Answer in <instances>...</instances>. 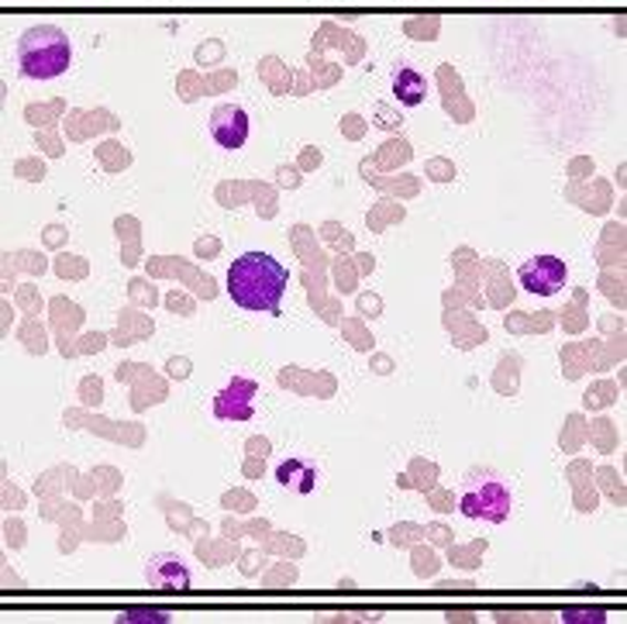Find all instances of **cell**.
Returning a JSON list of instances; mask_svg holds the SVG:
<instances>
[{"mask_svg":"<svg viewBox=\"0 0 627 624\" xmlns=\"http://www.w3.org/2000/svg\"><path fill=\"white\" fill-rule=\"evenodd\" d=\"M287 266L269 252H245L227 269V294L252 315H279L287 297Z\"/></svg>","mask_w":627,"mask_h":624,"instance_id":"cell-1","label":"cell"},{"mask_svg":"<svg viewBox=\"0 0 627 624\" xmlns=\"http://www.w3.org/2000/svg\"><path fill=\"white\" fill-rule=\"evenodd\" d=\"M73 63V45L63 28L39 24L18 39V70L24 80H55Z\"/></svg>","mask_w":627,"mask_h":624,"instance_id":"cell-2","label":"cell"},{"mask_svg":"<svg viewBox=\"0 0 627 624\" xmlns=\"http://www.w3.org/2000/svg\"><path fill=\"white\" fill-rule=\"evenodd\" d=\"M459 510L469 521L503 525L514 510V497L503 484V476L493 469H472L459 487Z\"/></svg>","mask_w":627,"mask_h":624,"instance_id":"cell-3","label":"cell"},{"mask_svg":"<svg viewBox=\"0 0 627 624\" xmlns=\"http://www.w3.org/2000/svg\"><path fill=\"white\" fill-rule=\"evenodd\" d=\"M521 287L534 297H555L565 279H568V266L559 255H531V260L518 269Z\"/></svg>","mask_w":627,"mask_h":624,"instance_id":"cell-4","label":"cell"},{"mask_svg":"<svg viewBox=\"0 0 627 624\" xmlns=\"http://www.w3.org/2000/svg\"><path fill=\"white\" fill-rule=\"evenodd\" d=\"M259 383L248 377H232L214 393V417L217 421H252Z\"/></svg>","mask_w":627,"mask_h":624,"instance_id":"cell-5","label":"cell"},{"mask_svg":"<svg viewBox=\"0 0 627 624\" xmlns=\"http://www.w3.org/2000/svg\"><path fill=\"white\" fill-rule=\"evenodd\" d=\"M252 121H248V110L238 104H221L214 107L211 115V138L217 141L221 149H242L248 141Z\"/></svg>","mask_w":627,"mask_h":624,"instance_id":"cell-6","label":"cell"},{"mask_svg":"<svg viewBox=\"0 0 627 624\" xmlns=\"http://www.w3.org/2000/svg\"><path fill=\"white\" fill-rule=\"evenodd\" d=\"M146 580L152 590L159 593H173V597H180V593L190 590V570H187V562L173 552H159L149 559L146 565Z\"/></svg>","mask_w":627,"mask_h":624,"instance_id":"cell-7","label":"cell"},{"mask_svg":"<svg viewBox=\"0 0 627 624\" xmlns=\"http://www.w3.org/2000/svg\"><path fill=\"white\" fill-rule=\"evenodd\" d=\"M276 484L287 487V490H294L297 497H307V494L318 490V469H314L307 459L290 456V459H283V463L276 466Z\"/></svg>","mask_w":627,"mask_h":624,"instance_id":"cell-8","label":"cell"},{"mask_svg":"<svg viewBox=\"0 0 627 624\" xmlns=\"http://www.w3.org/2000/svg\"><path fill=\"white\" fill-rule=\"evenodd\" d=\"M393 94L404 107H417L424 104V76L411 66H396L393 70Z\"/></svg>","mask_w":627,"mask_h":624,"instance_id":"cell-9","label":"cell"},{"mask_svg":"<svg viewBox=\"0 0 627 624\" xmlns=\"http://www.w3.org/2000/svg\"><path fill=\"white\" fill-rule=\"evenodd\" d=\"M121 624H166L169 621V611L162 607H128L118 614Z\"/></svg>","mask_w":627,"mask_h":624,"instance_id":"cell-10","label":"cell"},{"mask_svg":"<svg viewBox=\"0 0 627 624\" xmlns=\"http://www.w3.org/2000/svg\"><path fill=\"white\" fill-rule=\"evenodd\" d=\"M562 621H568V624H580V621L601 624V621H607V611L604 607H568V611H562Z\"/></svg>","mask_w":627,"mask_h":624,"instance_id":"cell-11","label":"cell"}]
</instances>
